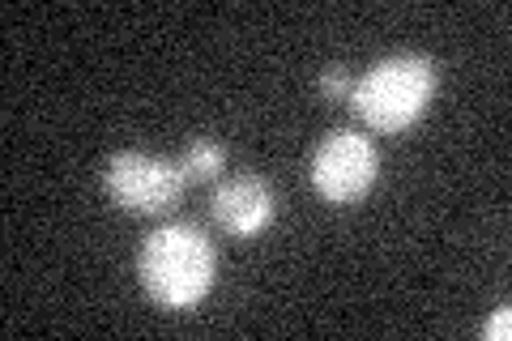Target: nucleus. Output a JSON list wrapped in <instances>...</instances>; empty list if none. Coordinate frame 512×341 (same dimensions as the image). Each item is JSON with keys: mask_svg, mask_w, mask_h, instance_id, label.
<instances>
[{"mask_svg": "<svg viewBox=\"0 0 512 341\" xmlns=\"http://www.w3.org/2000/svg\"><path fill=\"white\" fill-rule=\"evenodd\" d=\"M218 256L210 235L197 222H167L141 239L137 252V278L146 295L167 307V312H188L197 307L214 286Z\"/></svg>", "mask_w": 512, "mask_h": 341, "instance_id": "f257e3e1", "label": "nucleus"}, {"mask_svg": "<svg viewBox=\"0 0 512 341\" xmlns=\"http://www.w3.org/2000/svg\"><path fill=\"white\" fill-rule=\"evenodd\" d=\"M222 167H227V145L210 141V137L192 141L184 150V158H180V171H184L188 184H210V180L222 175Z\"/></svg>", "mask_w": 512, "mask_h": 341, "instance_id": "423d86ee", "label": "nucleus"}, {"mask_svg": "<svg viewBox=\"0 0 512 341\" xmlns=\"http://www.w3.org/2000/svg\"><path fill=\"white\" fill-rule=\"evenodd\" d=\"M350 86H355V81H350V77H346V69H338V64L320 73V90H325L329 99H346V94H350Z\"/></svg>", "mask_w": 512, "mask_h": 341, "instance_id": "0eeeda50", "label": "nucleus"}, {"mask_svg": "<svg viewBox=\"0 0 512 341\" xmlns=\"http://www.w3.org/2000/svg\"><path fill=\"white\" fill-rule=\"evenodd\" d=\"M483 333H487L491 341H508V333H512V307H495L491 320L483 324Z\"/></svg>", "mask_w": 512, "mask_h": 341, "instance_id": "6e6552de", "label": "nucleus"}, {"mask_svg": "<svg viewBox=\"0 0 512 341\" xmlns=\"http://www.w3.org/2000/svg\"><path fill=\"white\" fill-rule=\"evenodd\" d=\"M103 184H107V197L120 209H128V214L158 218V214H171V209L180 205L188 180H184L180 162H171L163 154L124 150V154L107 158Z\"/></svg>", "mask_w": 512, "mask_h": 341, "instance_id": "7ed1b4c3", "label": "nucleus"}, {"mask_svg": "<svg viewBox=\"0 0 512 341\" xmlns=\"http://www.w3.org/2000/svg\"><path fill=\"white\" fill-rule=\"evenodd\" d=\"M376 171H380L376 145L363 133H355V128L329 133L312 154V188H316V197H325L329 205L359 201L363 192L376 184Z\"/></svg>", "mask_w": 512, "mask_h": 341, "instance_id": "20e7f679", "label": "nucleus"}, {"mask_svg": "<svg viewBox=\"0 0 512 341\" xmlns=\"http://www.w3.org/2000/svg\"><path fill=\"white\" fill-rule=\"evenodd\" d=\"M210 209H214V222L227 235L248 239L274 222V192H269L265 180H256V175H235V180H222Z\"/></svg>", "mask_w": 512, "mask_h": 341, "instance_id": "39448f33", "label": "nucleus"}, {"mask_svg": "<svg viewBox=\"0 0 512 341\" xmlns=\"http://www.w3.org/2000/svg\"><path fill=\"white\" fill-rule=\"evenodd\" d=\"M350 111L376 133H402L436 99V64L419 52L384 56L350 86Z\"/></svg>", "mask_w": 512, "mask_h": 341, "instance_id": "f03ea898", "label": "nucleus"}]
</instances>
